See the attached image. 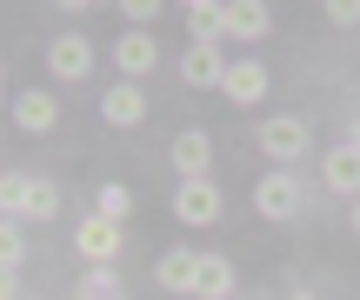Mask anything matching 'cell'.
Here are the masks:
<instances>
[{"mask_svg":"<svg viewBox=\"0 0 360 300\" xmlns=\"http://www.w3.org/2000/svg\"><path fill=\"white\" fill-rule=\"evenodd\" d=\"M120 13H134V27H147V20H154V13H160V0H127V7H120Z\"/></svg>","mask_w":360,"mask_h":300,"instance_id":"7402d4cb","label":"cell"},{"mask_svg":"<svg viewBox=\"0 0 360 300\" xmlns=\"http://www.w3.org/2000/svg\"><path fill=\"white\" fill-rule=\"evenodd\" d=\"M114 67H120V80H134V87H141V74H154V67H160L154 34H147V27H127V34L114 40Z\"/></svg>","mask_w":360,"mask_h":300,"instance_id":"5b68a950","label":"cell"},{"mask_svg":"<svg viewBox=\"0 0 360 300\" xmlns=\"http://www.w3.org/2000/svg\"><path fill=\"white\" fill-rule=\"evenodd\" d=\"M154 280L167 294H193V280H200V254H187V247H167L154 261Z\"/></svg>","mask_w":360,"mask_h":300,"instance_id":"8fae6325","label":"cell"},{"mask_svg":"<svg viewBox=\"0 0 360 300\" xmlns=\"http://www.w3.org/2000/svg\"><path fill=\"white\" fill-rule=\"evenodd\" d=\"M220 93H227L233 107L267 100V67H260V60H233V67H227V87H220Z\"/></svg>","mask_w":360,"mask_h":300,"instance_id":"4fadbf2b","label":"cell"},{"mask_svg":"<svg viewBox=\"0 0 360 300\" xmlns=\"http://www.w3.org/2000/svg\"><path fill=\"white\" fill-rule=\"evenodd\" d=\"M47 67H53V80H87L94 74V47H87V34H60L47 47Z\"/></svg>","mask_w":360,"mask_h":300,"instance_id":"30bf717a","label":"cell"},{"mask_svg":"<svg viewBox=\"0 0 360 300\" xmlns=\"http://www.w3.org/2000/svg\"><path fill=\"white\" fill-rule=\"evenodd\" d=\"M267 27H274L267 0H233V7H227V34H233V40H260Z\"/></svg>","mask_w":360,"mask_h":300,"instance_id":"9a60e30c","label":"cell"},{"mask_svg":"<svg viewBox=\"0 0 360 300\" xmlns=\"http://www.w3.org/2000/svg\"><path fill=\"white\" fill-rule=\"evenodd\" d=\"M167 154H174V174H180V181H207V167H214V141H207L200 127H180Z\"/></svg>","mask_w":360,"mask_h":300,"instance_id":"52a82bcc","label":"cell"},{"mask_svg":"<svg viewBox=\"0 0 360 300\" xmlns=\"http://www.w3.org/2000/svg\"><path fill=\"white\" fill-rule=\"evenodd\" d=\"M80 300H127V294H120V274H114V267H94V274L80 280Z\"/></svg>","mask_w":360,"mask_h":300,"instance_id":"d6986e66","label":"cell"},{"mask_svg":"<svg viewBox=\"0 0 360 300\" xmlns=\"http://www.w3.org/2000/svg\"><path fill=\"white\" fill-rule=\"evenodd\" d=\"M101 120L107 127H141L147 120V93L134 87V80H114V87L101 93Z\"/></svg>","mask_w":360,"mask_h":300,"instance_id":"ba28073f","label":"cell"},{"mask_svg":"<svg viewBox=\"0 0 360 300\" xmlns=\"http://www.w3.org/2000/svg\"><path fill=\"white\" fill-rule=\"evenodd\" d=\"M227 53L214 47V40H187V53H180V80L187 87H227Z\"/></svg>","mask_w":360,"mask_h":300,"instance_id":"3957f363","label":"cell"},{"mask_svg":"<svg viewBox=\"0 0 360 300\" xmlns=\"http://www.w3.org/2000/svg\"><path fill=\"white\" fill-rule=\"evenodd\" d=\"M281 300H321V294H307V287H294V294H281Z\"/></svg>","mask_w":360,"mask_h":300,"instance_id":"cb8c5ba5","label":"cell"},{"mask_svg":"<svg viewBox=\"0 0 360 300\" xmlns=\"http://www.w3.org/2000/svg\"><path fill=\"white\" fill-rule=\"evenodd\" d=\"M74 247H80V261H87V267H114V254L127 247V227H120V221H101V214H87V221L74 227Z\"/></svg>","mask_w":360,"mask_h":300,"instance_id":"7a4b0ae2","label":"cell"},{"mask_svg":"<svg viewBox=\"0 0 360 300\" xmlns=\"http://www.w3.org/2000/svg\"><path fill=\"white\" fill-rule=\"evenodd\" d=\"M174 221L214 227V221H220V187H214V181H180V187H174Z\"/></svg>","mask_w":360,"mask_h":300,"instance_id":"8992f818","label":"cell"},{"mask_svg":"<svg viewBox=\"0 0 360 300\" xmlns=\"http://www.w3.org/2000/svg\"><path fill=\"white\" fill-rule=\"evenodd\" d=\"M354 234H360V200H354Z\"/></svg>","mask_w":360,"mask_h":300,"instance_id":"d4e9b609","label":"cell"},{"mask_svg":"<svg viewBox=\"0 0 360 300\" xmlns=\"http://www.w3.org/2000/svg\"><path fill=\"white\" fill-rule=\"evenodd\" d=\"M27 187H34V174H7V181H0V207H7V221H20Z\"/></svg>","mask_w":360,"mask_h":300,"instance_id":"ffe728a7","label":"cell"},{"mask_svg":"<svg viewBox=\"0 0 360 300\" xmlns=\"http://www.w3.org/2000/svg\"><path fill=\"white\" fill-rule=\"evenodd\" d=\"M327 20H334V27H360V0H327Z\"/></svg>","mask_w":360,"mask_h":300,"instance_id":"44dd1931","label":"cell"},{"mask_svg":"<svg viewBox=\"0 0 360 300\" xmlns=\"http://www.w3.org/2000/svg\"><path fill=\"white\" fill-rule=\"evenodd\" d=\"M260 147H267V160H274L281 174H294L300 160H307L314 133H307V120H294V114H274V120H260Z\"/></svg>","mask_w":360,"mask_h":300,"instance_id":"6da1fadb","label":"cell"},{"mask_svg":"<svg viewBox=\"0 0 360 300\" xmlns=\"http://www.w3.org/2000/svg\"><path fill=\"white\" fill-rule=\"evenodd\" d=\"M187 34L220 47V34H227V7H220V0H187Z\"/></svg>","mask_w":360,"mask_h":300,"instance_id":"2e32d148","label":"cell"},{"mask_svg":"<svg viewBox=\"0 0 360 300\" xmlns=\"http://www.w3.org/2000/svg\"><path fill=\"white\" fill-rule=\"evenodd\" d=\"M193 294H200V300H233V261H227V254H200Z\"/></svg>","mask_w":360,"mask_h":300,"instance_id":"5bb4252c","label":"cell"},{"mask_svg":"<svg viewBox=\"0 0 360 300\" xmlns=\"http://www.w3.org/2000/svg\"><path fill=\"white\" fill-rule=\"evenodd\" d=\"M53 214H60V187L34 174V187H27V207H20V221H53Z\"/></svg>","mask_w":360,"mask_h":300,"instance_id":"e0dca14e","label":"cell"},{"mask_svg":"<svg viewBox=\"0 0 360 300\" xmlns=\"http://www.w3.org/2000/svg\"><path fill=\"white\" fill-rule=\"evenodd\" d=\"M300 181L294 174H260V187H254V207H260V221H294L300 214Z\"/></svg>","mask_w":360,"mask_h":300,"instance_id":"277c9868","label":"cell"},{"mask_svg":"<svg viewBox=\"0 0 360 300\" xmlns=\"http://www.w3.org/2000/svg\"><path fill=\"white\" fill-rule=\"evenodd\" d=\"M321 181H327V194H347V200H360V154L347 141L334 147V154L321 160Z\"/></svg>","mask_w":360,"mask_h":300,"instance_id":"7c38bea8","label":"cell"},{"mask_svg":"<svg viewBox=\"0 0 360 300\" xmlns=\"http://www.w3.org/2000/svg\"><path fill=\"white\" fill-rule=\"evenodd\" d=\"M53 120H60V107H53L47 87H20L13 93V127L20 133H53Z\"/></svg>","mask_w":360,"mask_h":300,"instance_id":"9c48e42d","label":"cell"},{"mask_svg":"<svg viewBox=\"0 0 360 300\" xmlns=\"http://www.w3.org/2000/svg\"><path fill=\"white\" fill-rule=\"evenodd\" d=\"M347 147H354V154H360V120H354V127H347Z\"/></svg>","mask_w":360,"mask_h":300,"instance_id":"603a6c76","label":"cell"},{"mask_svg":"<svg viewBox=\"0 0 360 300\" xmlns=\"http://www.w3.org/2000/svg\"><path fill=\"white\" fill-rule=\"evenodd\" d=\"M94 214H101V221H120V227H127V214H134V194H127L120 181H107L101 194H94Z\"/></svg>","mask_w":360,"mask_h":300,"instance_id":"ac0fdd59","label":"cell"}]
</instances>
